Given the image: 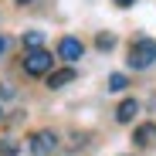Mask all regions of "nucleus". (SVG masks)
Here are the masks:
<instances>
[{
  "label": "nucleus",
  "instance_id": "obj_4",
  "mask_svg": "<svg viewBox=\"0 0 156 156\" xmlns=\"http://www.w3.org/2000/svg\"><path fill=\"white\" fill-rule=\"evenodd\" d=\"M55 55H58L61 61H68V65H75L78 58L85 55V44L78 41V37H71V34H68V37H61V41H58V48H55Z\"/></svg>",
  "mask_w": 156,
  "mask_h": 156
},
{
  "label": "nucleus",
  "instance_id": "obj_15",
  "mask_svg": "<svg viewBox=\"0 0 156 156\" xmlns=\"http://www.w3.org/2000/svg\"><path fill=\"white\" fill-rule=\"evenodd\" d=\"M34 4V0H17V7H31Z\"/></svg>",
  "mask_w": 156,
  "mask_h": 156
},
{
  "label": "nucleus",
  "instance_id": "obj_13",
  "mask_svg": "<svg viewBox=\"0 0 156 156\" xmlns=\"http://www.w3.org/2000/svg\"><path fill=\"white\" fill-rule=\"evenodd\" d=\"M7 48H10V41H7V37H0V58L7 55Z\"/></svg>",
  "mask_w": 156,
  "mask_h": 156
},
{
  "label": "nucleus",
  "instance_id": "obj_14",
  "mask_svg": "<svg viewBox=\"0 0 156 156\" xmlns=\"http://www.w3.org/2000/svg\"><path fill=\"white\" fill-rule=\"evenodd\" d=\"M10 95H14V92H10L7 85H0V98H10Z\"/></svg>",
  "mask_w": 156,
  "mask_h": 156
},
{
  "label": "nucleus",
  "instance_id": "obj_12",
  "mask_svg": "<svg viewBox=\"0 0 156 156\" xmlns=\"http://www.w3.org/2000/svg\"><path fill=\"white\" fill-rule=\"evenodd\" d=\"M112 4H115V7H122V10H129V7L136 4V0H112Z\"/></svg>",
  "mask_w": 156,
  "mask_h": 156
},
{
  "label": "nucleus",
  "instance_id": "obj_10",
  "mask_svg": "<svg viewBox=\"0 0 156 156\" xmlns=\"http://www.w3.org/2000/svg\"><path fill=\"white\" fill-rule=\"evenodd\" d=\"M17 153H20L17 139H10V136H0V156H17Z\"/></svg>",
  "mask_w": 156,
  "mask_h": 156
},
{
  "label": "nucleus",
  "instance_id": "obj_11",
  "mask_svg": "<svg viewBox=\"0 0 156 156\" xmlns=\"http://www.w3.org/2000/svg\"><path fill=\"white\" fill-rule=\"evenodd\" d=\"M24 44H27L31 51L44 48V31H27V34H24Z\"/></svg>",
  "mask_w": 156,
  "mask_h": 156
},
{
  "label": "nucleus",
  "instance_id": "obj_6",
  "mask_svg": "<svg viewBox=\"0 0 156 156\" xmlns=\"http://www.w3.org/2000/svg\"><path fill=\"white\" fill-rule=\"evenodd\" d=\"M75 78H78V75H75V68H71V65H68V68H58V71H51V75H48V88H55V92H58V88L71 85Z\"/></svg>",
  "mask_w": 156,
  "mask_h": 156
},
{
  "label": "nucleus",
  "instance_id": "obj_3",
  "mask_svg": "<svg viewBox=\"0 0 156 156\" xmlns=\"http://www.w3.org/2000/svg\"><path fill=\"white\" fill-rule=\"evenodd\" d=\"M31 156H51L58 149V133H51V129H37L31 133V143H27Z\"/></svg>",
  "mask_w": 156,
  "mask_h": 156
},
{
  "label": "nucleus",
  "instance_id": "obj_9",
  "mask_svg": "<svg viewBox=\"0 0 156 156\" xmlns=\"http://www.w3.org/2000/svg\"><path fill=\"white\" fill-rule=\"evenodd\" d=\"M126 85H129V78L122 71H112L109 75V92H126Z\"/></svg>",
  "mask_w": 156,
  "mask_h": 156
},
{
  "label": "nucleus",
  "instance_id": "obj_2",
  "mask_svg": "<svg viewBox=\"0 0 156 156\" xmlns=\"http://www.w3.org/2000/svg\"><path fill=\"white\" fill-rule=\"evenodd\" d=\"M51 68H55V55H51V51H44V48L27 51V58H24V71H27L31 78H48Z\"/></svg>",
  "mask_w": 156,
  "mask_h": 156
},
{
  "label": "nucleus",
  "instance_id": "obj_16",
  "mask_svg": "<svg viewBox=\"0 0 156 156\" xmlns=\"http://www.w3.org/2000/svg\"><path fill=\"white\" fill-rule=\"evenodd\" d=\"M0 115H4V112H0Z\"/></svg>",
  "mask_w": 156,
  "mask_h": 156
},
{
  "label": "nucleus",
  "instance_id": "obj_5",
  "mask_svg": "<svg viewBox=\"0 0 156 156\" xmlns=\"http://www.w3.org/2000/svg\"><path fill=\"white\" fill-rule=\"evenodd\" d=\"M133 143H136L139 149H149V146H156V122H143V126H136Z\"/></svg>",
  "mask_w": 156,
  "mask_h": 156
},
{
  "label": "nucleus",
  "instance_id": "obj_7",
  "mask_svg": "<svg viewBox=\"0 0 156 156\" xmlns=\"http://www.w3.org/2000/svg\"><path fill=\"white\" fill-rule=\"evenodd\" d=\"M136 115H139V102H136V98H122L119 105H115V122H122V126L133 122Z\"/></svg>",
  "mask_w": 156,
  "mask_h": 156
},
{
  "label": "nucleus",
  "instance_id": "obj_1",
  "mask_svg": "<svg viewBox=\"0 0 156 156\" xmlns=\"http://www.w3.org/2000/svg\"><path fill=\"white\" fill-rule=\"evenodd\" d=\"M126 65L133 68V71H146L156 65V41L153 37H136L133 44H129V55H126Z\"/></svg>",
  "mask_w": 156,
  "mask_h": 156
},
{
  "label": "nucleus",
  "instance_id": "obj_8",
  "mask_svg": "<svg viewBox=\"0 0 156 156\" xmlns=\"http://www.w3.org/2000/svg\"><path fill=\"white\" fill-rule=\"evenodd\" d=\"M95 48H98V51H112V48H115V34H112V31H102V34L95 37Z\"/></svg>",
  "mask_w": 156,
  "mask_h": 156
}]
</instances>
